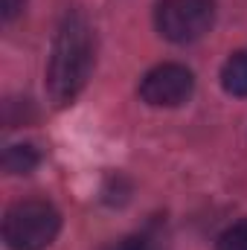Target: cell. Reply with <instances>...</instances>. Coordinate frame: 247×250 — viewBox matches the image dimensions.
Listing matches in <instances>:
<instances>
[{"label": "cell", "mask_w": 247, "mask_h": 250, "mask_svg": "<svg viewBox=\"0 0 247 250\" xmlns=\"http://www.w3.org/2000/svg\"><path fill=\"white\" fill-rule=\"evenodd\" d=\"M108 250H154V245H151L145 236H128V239H123V242L111 245Z\"/></svg>", "instance_id": "cell-8"}, {"label": "cell", "mask_w": 247, "mask_h": 250, "mask_svg": "<svg viewBox=\"0 0 247 250\" xmlns=\"http://www.w3.org/2000/svg\"><path fill=\"white\" fill-rule=\"evenodd\" d=\"M195 90V76L184 64H160L140 82V99L151 108H178Z\"/></svg>", "instance_id": "cell-4"}, {"label": "cell", "mask_w": 247, "mask_h": 250, "mask_svg": "<svg viewBox=\"0 0 247 250\" xmlns=\"http://www.w3.org/2000/svg\"><path fill=\"white\" fill-rule=\"evenodd\" d=\"M221 84L233 96H247V50L233 53L221 67Z\"/></svg>", "instance_id": "cell-5"}, {"label": "cell", "mask_w": 247, "mask_h": 250, "mask_svg": "<svg viewBox=\"0 0 247 250\" xmlns=\"http://www.w3.org/2000/svg\"><path fill=\"white\" fill-rule=\"evenodd\" d=\"M93 70V29L79 15H64L53 41V56L47 67V93L53 105H70L87 84Z\"/></svg>", "instance_id": "cell-1"}, {"label": "cell", "mask_w": 247, "mask_h": 250, "mask_svg": "<svg viewBox=\"0 0 247 250\" xmlns=\"http://www.w3.org/2000/svg\"><path fill=\"white\" fill-rule=\"evenodd\" d=\"M157 32L172 44H192L215 23V0H160L154 12Z\"/></svg>", "instance_id": "cell-3"}, {"label": "cell", "mask_w": 247, "mask_h": 250, "mask_svg": "<svg viewBox=\"0 0 247 250\" xmlns=\"http://www.w3.org/2000/svg\"><path fill=\"white\" fill-rule=\"evenodd\" d=\"M0 6H3V21H12V18L23 9V0H3Z\"/></svg>", "instance_id": "cell-9"}, {"label": "cell", "mask_w": 247, "mask_h": 250, "mask_svg": "<svg viewBox=\"0 0 247 250\" xmlns=\"http://www.w3.org/2000/svg\"><path fill=\"white\" fill-rule=\"evenodd\" d=\"M62 230L59 209L44 198H26L6 209L3 242L9 250H44Z\"/></svg>", "instance_id": "cell-2"}, {"label": "cell", "mask_w": 247, "mask_h": 250, "mask_svg": "<svg viewBox=\"0 0 247 250\" xmlns=\"http://www.w3.org/2000/svg\"><path fill=\"white\" fill-rule=\"evenodd\" d=\"M3 169L9 172V175H29L38 163H41V154H38V148L35 146H29V143H18V146H9L6 151H3Z\"/></svg>", "instance_id": "cell-6"}, {"label": "cell", "mask_w": 247, "mask_h": 250, "mask_svg": "<svg viewBox=\"0 0 247 250\" xmlns=\"http://www.w3.org/2000/svg\"><path fill=\"white\" fill-rule=\"evenodd\" d=\"M218 250H247V218L236 221L218 236Z\"/></svg>", "instance_id": "cell-7"}]
</instances>
